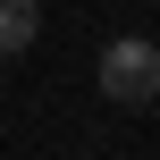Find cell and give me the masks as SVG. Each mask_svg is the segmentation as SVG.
Listing matches in <instances>:
<instances>
[{
    "label": "cell",
    "mask_w": 160,
    "mask_h": 160,
    "mask_svg": "<svg viewBox=\"0 0 160 160\" xmlns=\"http://www.w3.org/2000/svg\"><path fill=\"white\" fill-rule=\"evenodd\" d=\"M101 101H118V110H152L160 101V42L152 34H118L101 51Z\"/></svg>",
    "instance_id": "6da1fadb"
},
{
    "label": "cell",
    "mask_w": 160,
    "mask_h": 160,
    "mask_svg": "<svg viewBox=\"0 0 160 160\" xmlns=\"http://www.w3.org/2000/svg\"><path fill=\"white\" fill-rule=\"evenodd\" d=\"M34 34H42V0H0V59L34 51Z\"/></svg>",
    "instance_id": "7a4b0ae2"
}]
</instances>
